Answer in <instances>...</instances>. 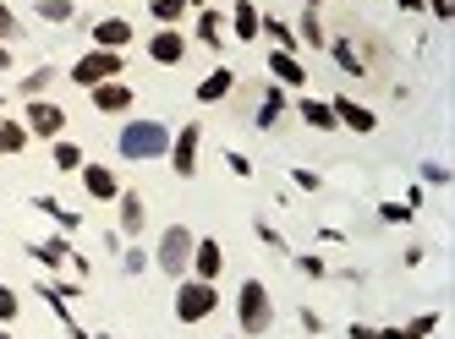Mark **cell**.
Here are the masks:
<instances>
[{
  "label": "cell",
  "mask_w": 455,
  "mask_h": 339,
  "mask_svg": "<svg viewBox=\"0 0 455 339\" xmlns=\"http://www.w3.org/2000/svg\"><path fill=\"white\" fill-rule=\"evenodd\" d=\"M116 148H121V159H132V164L165 159L171 154V126L165 121H126L121 138H116Z\"/></svg>",
  "instance_id": "cell-1"
},
{
  "label": "cell",
  "mask_w": 455,
  "mask_h": 339,
  "mask_svg": "<svg viewBox=\"0 0 455 339\" xmlns=\"http://www.w3.org/2000/svg\"><path fill=\"white\" fill-rule=\"evenodd\" d=\"M236 328L247 339H258V334L275 328V301H269V285L264 280H242V290H236Z\"/></svg>",
  "instance_id": "cell-2"
},
{
  "label": "cell",
  "mask_w": 455,
  "mask_h": 339,
  "mask_svg": "<svg viewBox=\"0 0 455 339\" xmlns=\"http://www.w3.org/2000/svg\"><path fill=\"white\" fill-rule=\"evenodd\" d=\"M220 312V290L209 280H176V323H204Z\"/></svg>",
  "instance_id": "cell-3"
},
{
  "label": "cell",
  "mask_w": 455,
  "mask_h": 339,
  "mask_svg": "<svg viewBox=\"0 0 455 339\" xmlns=\"http://www.w3.org/2000/svg\"><path fill=\"white\" fill-rule=\"evenodd\" d=\"M192 235L187 225H171L165 235H159V247H154V268L159 274H171V280H187V268H192Z\"/></svg>",
  "instance_id": "cell-4"
},
{
  "label": "cell",
  "mask_w": 455,
  "mask_h": 339,
  "mask_svg": "<svg viewBox=\"0 0 455 339\" xmlns=\"http://www.w3.org/2000/svg\"><path fill=\"white\" fill-rule=\"evenodd\" d=\"M121 77V55L116 50H88L83 60H72V83L77 88H100V83H116Z\"/></svg>",
  "instance_id": "cell-5"
},
{
  "label": "cell",
  "mask_w": 455,
  "mask_h": 339,
  "mask_svg": "<svg viewBox=\"0 0 455 339\" xmlns=\"http://www.w3.org/2000/svg\"><path fill=\"white\" fill-rule=\"evenodd\" d=\"M22 126H28V138L55 143L60 131H67V110L50 105V99H28V105H22Z\"/></svg>",
  "instance_id": "cell-6"
},
{
  "label": "cell",
  "mask_w": 455,
  "mask_h": 339,
  "mask_svg": "<svg viewBox=\"0 0 455 339\" xmlns=\"http://www.w3.org/2000/svg\"><path fill=\"white\" fill-rule=\"evenodd\" d=\"M198 154H204V126H181V131H171V170L181 181H192L198 176Z\"/></svg>",
  "instance_id": "cell-7"
},
{
  "label": "cell",
  "mask_w": 455,
  "mask_h": 339,
  "mask_svg": "<svg viewBox=\"0 0 455 339\" xmlns=\"http://www.w3.org/2000/svg\"><path fill=\"white\" fill-rule=\"evenodd\" d=\"M220 268H225V247L214 241V235H198V241H192V268H187V274L192 280H220Z\"/></svg>",
  "instance_id": "cell-8"
},
{
  "label": "cell",
  "mask_w": 455,
  "mask_h": 339,
  "mask_svg": "<svg viewBox=\"0 0 455 339\" xmlns=\"http://www.w3.org/2000/svg\"><path fill=\"white\" fill-rule=\"evenodd\" d=\"M330 110H335V126H346V131H379V115L368 110V105H356L351 93H340V99H330Z\"/></svg>",
  "instance_id": "cell-9"
},
{
  "label": "cell",
  "mask_w": 455,
  "mask_h": 339,
  "mask_svg": "<svg viewBox=\"0 0 455 339\" xmlns=\"http://www.w3.org/2000/svg\"><path fill=\"white\" fill-rule=\"evenodd\" d=\"M88 99H93V110L100 115H126L132 110V83H100V88H88Z\"/></svg>",
  "instance_id": "cell-10"
},
{
  "label": "cell",
  "mask_w": 455,
  "mask_h": 339,
  "mask_svg": "<svg viewBox=\"0 0 455 339\" xmlns=\"http://www.w3.org/2000/svg\"><path fill=\"white\" fill-rule=\"evenodd\" d=\"M148 60H154V66H181V60H187V39H181V28H159L154 39H148Z\"/></svg>",
  "instance_id": "cell-11"
},
{
  "label": "cell",
  "mask_w": 455,
  "mask_h": 339,
  "mask_svg": "<svg viewBox=\"0 0 455 339\" xmlns=\"http://www.w3.org/2000/svg\"><path fill=\"white\" fill-rule=\"evenodd\" d=\"M77 176H83V192H88L93 202H116V197H121V181H116V170H105V164H83Z\"/></svg>",
  "instance_id": "cell-12"
},
{
  "label": "cell",
  "mask_w": 455,
  "mask_h": 339,
  "mask_svg": "<svg viewBox=\"0 0 455 339\" xmlns=\"http://www.w3.org/2000/svg\"><path fill=\"white\" fill-rule=\"evenodd\" d=\"M88 39H93V50H126V44H132V22H126V17H105V22H93V33H88Z\"/></svg>",
  "instance_id": "cell-13"
},
{
  "label": "cell",
  "mask_w": 455,
  "mask_h": 339,
  "mask_svg": "<svg viewBox=\"0 0 455 339\" xmlns=\"http://www.w3.org/2000/svg\"><path fill=\"white\" fill-rule=\"evenodd\" d=\"M28 257L44 263L50 274H55V268H67V263H72V241H67V235H50V241H28Z\"/></svg>",
  "instance_id": "cell-14"
},
{
  "label": "cell",
  "mask_w": 455,
  "mask_h": 339,
  "mask_svg": "<svg viewBox=\"0 0 455 339\" xmlns=\"http://www.w3.org/2000/svg\"><path fill=\"white\" fill-rule=\"evenodd\" d=\"M285 105H291L285 88H280V83H269V88H264V99H258L252 126H258V131H275V126H280V115H285Z\"/></svg>",
  "instance_id": "cell-15"
},
{
  "label": "cell",
  "mask_w": 455,
  "mask_h": 339,
  "mask_svg": "<svg viewBox=\"0 0 455 339\" xmlns=\"http://www.w3.org/2000/svg\"><path fill=\"white\" fill-rule=\"evenodd\" d=\"M269 77H275L280 88H302V83H307V66H302L297 55H285V50H269Z\"/></svg>",
  "instance_id": "cell-16"
},
{
  "label": "cell",
  "mask_w": 455,
  "mask_h": 339,
  "mask_svg": "<svg viewBox=\"0 0 455 339\" xmlns=\"http://www.w3.org/2000/svg\"><path fill=\"white\" fill-rule=\"evenodd\" d=\"M192 39H198L204 50H225V17H220L214 6H204L198 22H192Z\"/></svg>",
  "instance_id": "cell-17"
},
{
  "label": "cell",
  "mask_w": 455,
  "mask_h": 339,
  "mask_svg": "<svg viewBox=\"0 0 455 339\" xmlns=\"http://www.w3.org/2000/svg\"><path fill=\"white\" fill-rule=\"evenodd\" d=\"M116 202H121V235H132V241H138L143 225H148V202H143L138 192H121Z\"/></svg>",
  "instance_id": "cell-18"
},
{
  "label": "cell",
  "mask_w": 455,
  "mask_h": 339,
  "mask_svg": "<svg viewBox=\"0 0 455 339\" xmlns=\"http://www.w3.org/2000/svg\"><path fill=\"white\" fill-rule=\"evenodd\" d=\"M258 22H264V12H258L252 0H236V6H231V22H225V28H231L242 44H252V39H258Z\"/></svg>",
  "instance_id": "cell-19"
},
{
  "label": "cell",
  "mask_w": 455,
  "mask_h": 339,
  "mask_svg": "<svg viewBox=\"0 0 455 339\" xmlns=\"http://www.w3.org/2000/svg\"><path fill=\"white\" fill-rule=\"evenodd\" d=\"M231 88H236V72H231V66H214V72L198 83V105H220Z\"/></svg>",
  "instance_id": "cell-20"
},
{
  "label": "cell",
  "mask_w": 455,
  "mask_h": 339,
  "mask_svg": "<svg viewBox=\"0 0 455 339\" xmlns=\"http://www.w3.org/2000/svg\"><path fill=\"white\" fill-rule=\"evenodd\" d=\"M297 115L313 126V131H335V110H330V99H297Z\"/></svg>",
  "instance_id": "cell-21"
},
{
  "label": "cell",
  "mask_w": 455,
  "mask_h": 339,
  "mask_svg": "<svg viewBox=\"0 0 455 339\" xmlns=\"http://www.w3.org/2000/svg\"><path fill=\"white\" fill-rule=\"evenodd\" d=\"M330 55H335V66H340L346 77H363V72H368V60L356 55V44H351V39H330Z\"/></svg>",
  "instance_id": "cell-22"
},
{
  "label": "cell",
  "mask_w": 455,
  "mask_h": 339,
  "mask_svg": "<svg viewBox=\"0 0 455 339\" xmlns=\"http://www.w3.org/2000/svg\"><path fill=\"white\" fill-rule=\"evenodd\" d=\"M258 33H264V39H275V50L297 55V28H291V22H280V17H264V22H258Z\"/></svg>",
  "instance_id": "cell-23"
},
{
  "label": "cell",
  "mask_w": 455,
  "mask_h": 339,
  "mask_svg": "<svg viewBox=\"0 0 455 339\" xmlns=\"http://www.w3.org/2000/svg\"><path fill=\"white\" fill-rule=\"evenodd\" d=\"M28 143H34V138H28V126H22V121H6V115H0V154H6V159H17Z\"/></svg>",
  "instance_id": "cell-24"
},
{
  "label": "cell",
  "mask_w": 455,
  "mask_h": 339,
  "mask_svg": "<svg viewBox=\"0 0 455 339\" xmlns=\"http://www.w3.org/2000/svg\"><path fill=\"white\" fill-rule=\"evenodd\" d=\"M34 209H39L44 219H55V225H60V230H67V235H72V230L83 225V214H72V209H67V202H55V197H34Z\"/></svg>",
  "instance_id": "cell-25"
},
{
  "label": "cell",
  "mask_w": 455,
  "mask_h": 339,
  "mask_svg": "<svg viewBox=\"0 0 455 339\" xmlns=\"http://www.w3.org/2000/svg\"><path fill=\"white\" fill-rule=\"evenodd\" d=\"M187 12H192L187 0H148V17H154L159 28H176V22H181Z\"/></svg>",
  "instance_id": "cell-26"
},
{
  "label": "cell",
  "mask_w": 455,
  "mask_h": 339,
  "mask_svg": "<svg viewBox=\"0 0 455 339\" xmlns=\"http://www.w3.org/2000/svg\"><path fill=\"white\" fill-rule=\"evenodd\" d=\"M50 83H55V66H34V72L17 83V93H22V99H44V88H50Z\"/></svg>",
  "instance_id": "cell-27"
},
{
  "label": "cell",
  "mask_w": 455,
  "mask_h": 339,
  "mask_svg": "<svg viewBox=\"0 0 455 339\" xmlns=\"http://www.w3.org/2000/svg\"><path fill=\"white\" fill-rule=\"evenodd\" d=\"M297 44H313V50H323V44H330V33H323L318 12H302V22H297Z\"/></svg>",
  "instance_id": "cell-28"
},
{
  "label": "cell",
  "mask_w": 455,
  "mask_h": 339,
  "mask_svg": "<svg viewBox=\"0 0 455 339\" xmlns=\"http://www.w3.org/2000/svg\"><path fill=\"white\" fill-rule=\"evenodd\" d=\"M50 164H55V170H83L88 159H83V148H77V143L55 138V148H50Z\"/></svg>",
  "instance_id": "cell-29"
},
{
  "label": "cell",
  "mask_w": 455,
  "mask_h": 339,
  "mask_svg": "<svg viewBox=\"0 0 455 339\" xmlns=\"http://www.w3.org/2000/svg\"><path fill=\"white\" fill-rule=\"evenodd\" d=\"M72 12H77V0H39L44 22H72Z\"/></svg>",
  "instance_id": "cell-30"
},
{
  "label": "cell",
  "mask_w": 455,
  "mask_h": 339,
  "mask_svg": "<svg viewBox=\"0 0 455 339\" xmlns=\"http://www.w3.org/2000/svg\"><path fill=\"white\" fill-rule=\"evenodd\" d=\"M17 39H22V22H17V12L6 0H0V44H17Z\"/></svg>",
  "instance_id": "cell-31"
},
{
  "label": "cell",
  "mask_w": 455,
  "mask_h": 339,
  "mask_svg": "<svg viewBox=\"0 0 455 339\" xmlns=\"http://www.w3.org/2000/svg\"><path fill=\"white\" fill-rule=\"evenodd\" d=\"M417 176H422V186H450V164L428 159V164H417Z\"/></svg>",
  "instance_id": "cell-32"
},
{
  "label": "cell",
  "mask_w": 455,
  "mask_h": 339,
  "mask_svg": "<svg viewBox=\"0 0 455 339\" xmlns=\"http://www.w3.org/2000/svg\"><path fill=\"white\" fill-rule=\"evenodd\" d=\"M379 219H384V225H411L417 214L406 209V202H379Z\"/></svg>",
  "instance_id": "cell-33"
},
{
  "label": "cell",
  "mask_w": 455,
  "mask_h": 339,
  "mask_svg": "<svg viewBox=\"0 0 455 339\" xmlns=\"http://www.w3.org/2000/svg\"><path fill=\"white\" fill-rule=\"evenodd\" d=\"M297 274H307V280H323V274H330V263H323V257H313V252H302V257H297Z\"/></svg>",
  "instance_id": "cell-34"
},
{
  "label": "cell",
  "mask_w": 455,
  "mask_h": 339,
  "mask_svg": "<svg viewBox=\"0 0 455 339\" xmlns=\"http://www.w3.org/2000/svg\"><path fill=\"white\" fill-rule=\"evenodd\" d=\"M121 268H126V274H143V268H148V252H143V247H126V252H121Z\"/></svg>",
  "instance_id": "cell-35"
},
{
  "label": "cell",
  "mask_w": 455,
  "mask_h": 339,
  "mask_svg": "<svg viewBox=\"0 0 455 339\" xmlns=\"http://www.w3.org/2000/svg\"><path fill=\"white\" fill-rule=\"evenodd\" d=\"M17 307H22L17 290H12V285H0V323H12V318H17Z\"/></svg>",
  "instance_id": "cell-36"
},
{
  "label": "cell",
  "mask_w": 455,
  "mask_h": 339,
  "mask_svg": "<svg viewBox=\"0 0 455 339\" xmlns=\"http://www.w3.org/2000/svg\"><path fill=\"white\" fill-rule=\"evenodd\" d=\"M225 170H231V176H242V181H247V176H252V159L231 148V154H225Z\"/></svg>",
  "instance_id": "cell-37"
},
{
  "label": "cell",
  "mask_w": 455,
  "mask_h": 339,
  "mask_svg": "<svg viewBox=\"0 0 455 339\" xmlns=\"http://www.w3.org/2000/svg\"><path fill=\"white\" fill-rule=\"evenodd\" d=\"M406 328H411V334H417V339H428V334H434V328H439V312H422V318H411V323H406Z\"/></svg>",
  "instance_id": "cell-38"
},
{
  "label": "cell",
  "mask_w": 455,
  "mask_h": 339,
  "mask_svg": "<svg viewBox=\"0 0 455 339\" xmlns=\"http://www.w3.org/2000/svg\"><path fill=\"white\" fill-rule=\"evenodd\" d=\"M258 241H264V247H275V252H285V241H280V230H275L269 219H258Z\"/></svg>",
  "instance_id": "cell-39"
},
{
  "label": "cell",
  "mask_w": 455,
  "mask_h": 339,
  "mask_svg": "<svg viewBox=\"0 0 455 339\" xmlns=\"http://www.w3.org/2000/svg\"><path fill=\"white\" fill-rule=\"evenodd\" d=\"M291 181H297L302 192H318V186H323V176H318V170H291Z\"/></svg>",
  "instance_id": "cell-40"
},
{
  "label": "cell",
  "mask_w": 455,
  "mask_h": 339,
  "mask_svg": "<svg viewBox=\"0 0 455 339\" xmlns=\"http://www.w3.org/2000/svg\"><path fill=\"white\" fill-rule=\"evenodd\" d=\"M422 12H434V17H439V22H444V17H450V12H455V6H450V0H422Z\"/></svg>",
  "instance_id": "cell-41"
},
{
  "label": "cell",
  "mask_w": 455,
  "mask_h": 339,
  "mask_svg": "<svg viewBox=\"0 0 455 339\" xmlns=\"http://www.w3.org/2000/svg\"><path fill=\"white\" fill-rule=\"evenodd\" d=\"M302 328H307V334H323V318H318L313 307H302Z\"/></svg>",
  "instance_id": "cell-42"
},
{
  "label": "cell",
  "mask_w": 455,
  "mask_h": 339,
  "mask_svg": "<svg viewBox=\"0 0 455 339\" xmlns=\"http://www.w3.org/2000/svg\"><path fill=\"white\" fill-rule=\"evenodd\" d=\"M351 339H379V328H368V323H351Z\"/></svg>",
  "instance_id": "cell-43"
},
{
  "label": "cell",
  "mask_w": 455,
  "mask_h": 339,
  "mask_svg": "<svg viewBox=\"0 0 455 339\" xmlns=\"http://www.w3.org/2000/svg\"><path fill=\"white\" fill-rule=\"evenodd\" d=\"M379 339H417L411 328H379Z\"/></svg>",
  "instance_id": "cell-44"
},
{
  "label": "cell",
  "mask_w": 455,
  "mask_h": 339,
  "mask_svg": "<svg viewBox=\"0 0 455 339\" xmlns=\"http://www.w3.org/2000/svg\"><path fill=\"white\" fill-rule=\"evenodd\" d=\"M0 72H12V44H0Z\"/></svg>",
  "instance_id": "cell-45"
},
{
  "label": "cell",
  "mask_w": 455,
  "mask_h": 339,
  "mask_svg": "<svg viewBox=\"0 0 455 339\" xmlns=\"http://www.w3.org/2000/svg\"><path fill=\"white\" fill-rule=\"evenodd\" d=\"M187 6H198V12H204V6H209V0H187Z\"/></svg>",
  "instance_id": "cell-46"
},
{
  "label": "cell",
  "mask_w": 455,
  "mask_h": 339,
  "mask_svg": "<svg viewBox=\"0 0 455 339\" xmlns=\"http://www.w3.org/2000/svg\"><path fill=\"white\" fill-rule=\"evenodd\" d=\"M318 6H323V0H307V12H318Z\"/></svg>",
  "instance_id": "cell-47"
},
{
  "label": "cell",
  "mask_w": 455,
  "mask_h": 339,
  "mask_svg": "<svg viewBox=\"0 0 455 339\" xmlns=\"http://www.w3.org/2000/svg\"><path fill=\"white\" fill-rule=\"evenodd\" d=\"M0 339H12V334H6V328H0Z\"/></svg>",
  "instance_id": "cell-48"
},
{
  "label": "cell",
  "mask_w": 455,
  "mask_h": 339,
  "mask_svg": "<svg viewBox=\"0 0 455 339\" xmlns=\"http://www.w3.org/2000/svg\"><path fill=\"white\" fill-rule=\"evenodd\" d=\"M88 339H105V334H88Z\"/></svg>",
  "instance_id": "cell-49"
},
{
  "label": "cell",
  "mask_w": 455,
  "mask_h": 339,
  "mask_svg": "<svg viewBox=\"0 0 455 339\" xmlns=\"http://www.w3.org/2000/svg\"><path fill=\"white\" fill-rule=\"evenodd\" d=\"M0 110H6V99H0Z\"/></svg>",
  "instance_id": "cell-50"
}]
</instances>
